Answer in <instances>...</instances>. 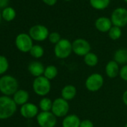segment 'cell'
Segmentation results:
<instances>
[{"label":"cell","instance_id":"obj_22","mask_svg":"<svg viewBox=\"0 0 127 127\" xmlns=\"http://www.w3.org/2000/svg\"><path fill=\"white\" fill-rule=\"evenodd\" d=\"M58 73V70L55 65H49L46 67H45L43 76H45L46 79L51 81L56 78Z\"/></svg>","mask_w":127,"mask_h":127},{"label":"cell","instance_id":"obj_1","mask_svg":"<svg viewBox=\"0 0 127 127\" xmlns=\"http://www.w3.org/2000/svg\"><path fill=\"white\" fill-rule=\"evenodd\" d=\"M17 111V104L8 96H0V120L11 117Z\"/></svg>","mask_w":127,"mask_h":127},{"label":"cell","instance_id":"obj_3","mask_svg":"<svg viewBox=\"0 0 127 127\" xmlns=\"http://www.w3.org/2000/svg\"><path fill=\"white\" fill-rule=\"evenodd\" d=\"M73 52L72 43L65 38H62L54 47L55 55L59 59H65Z\"/></svg>","mask_w":127,"mask_h":127},{"label":"cell","instance_id":"obj_36","mask_svg":"<svg viewBox=\"0 0 127 127\" xmlns=\"http://www.w3.org/2000/svg\"><path fill=\"white\" fill-rule=\"evenodd\" d=\"M124 127H127V123H126V125H125V126H124Z\"/></svg>","mask_w":127,"mask_h":127},{"label":"cell","instance_id":"obj_13","mask_svg":"<svg viewBox=\"0 0 127 127\" xmlns=\"http://www.w3.org/2000/svg\"><path fill=\"white\" fill-rule=\"evenodd\" d=\"M94 26L96 30L102 33L108 32V31L113 26L111 19L106 17H101L97 18L95 21Z\"/></svg>","mask_w":127,"mask_h":127},{"label":"cell","instance_id":"obj_30","mask_svg":"<svg viewBox=\"0 0 127 127\" xmlns=\"http://www.w3.org/2000/svg\"><path fill=\"white\" fill-rule=\"evenodd\" d=\"M80 127H94V123L88 119H85L81 120Z\"/></svg>","mask_w":127,"mask_h":127},{"label":"cell","instance_id":"obj_15","mask_svg":"<svg viewBox=\"0 0 127 127\" xmlns=\"http://www.w3.org/2000/svg\"><path fill=\"white\" fill-rule=\"evenodd\" d=\"M28 70L31 75H32L33 76L37 78V77L43 76L45 67L41 62L34 61L31 62L29 64Z\"/></svg>","mask_w":127,"mask_h":127},{"label":"cell","instance_id":"obj_6","mask_svg":"<svg viewBox=\"0 0 127 127\" xmlns=\"http://www.w3.org/2000/svg\"><path fill=\"white\" fill-rule=\"evenodd\" d=\"M104 84V79L100 73H94L88 76L85 80V86L90 92H96L99 91Z\"/></svg>","mask_w":127,"mask_h":127},{"label":"cell","instance_id":"obj_16","mask_svg":"<svg viewBox=\"0 0 127 127\" xmlns=\"http://www.w3.org/2000/svg\"><path fill=\"white\" fill-rule=\"evenodd\" d=\"M77 94L76 88L73 85H66L64 86L61 91V98L67 101H70L73 99Z\"/></svg>","mask_w":127,"mask_h":127},{"label":"cell","instance_id":"obj_24","mask_svg":"<svg viewBox=\"0 0 127 127\" xmlns=\"http://www.w3.org/2000/svg\"><path fill=\"white\" fill-rule=\"evenodd\" d=\"M16 17V11L11 7H7L4 8L2 13V17L8 22L12 21Z\"/></svg>","mask_w":127,"mask_h":127},{"label":"cell","instance_id":"obj_34","mask_svg":"<svg viewBox=\"0 0 127 127\" xmlns=\"http://www.w3.org/2000/svg\"><path fill=\"white\" fill-rule=\"evenodd\" d=\"M1 20H2V14L0 13V23H1Z\"/></svg>","mask_w":127,"mask_h":127},{"label":"cell","instance_id":"obj_17","mask_svg":"<svg viewBox=\"0 0 127 127\" xmlns=\"http://www.w3.org/2000/svg\"><path fill=\"white\" fill-rule=\"evenodd\" d=\"M81 120L75 114H67L62 120V127H80Z\"/></svg>","mask_w":127,"mask_h":127},{"label":"cell","instance_id":"obj_7","mask_svg":"<svg viewBox=\"0 0 127 127\" xmlns=\"http://www.w3.org/2000/svg\"><path fill=\"white\" fill-rule=\"evenodd\" d=\"M112 25L119 28H123L127 25V9L123 7L115 8L111 15Z\"/></svg>","mask_w":127,"mask_h":127},{"label":"cell","instance_id":"obj_37","mask_svg":"<svg viewBox=\"0 0 127 127\" xmlns=\"http://www.w3.org/2000/svg\"><path fill=\"white\" fill-rule=\"evenodd\" d=\"M124 2H125L126 3H127V0H124Z\"/></svg>","mask_w":127,"mask_h":127},{"label":"cell","instance_id":"obj_4","mask_svg":"<svg viewBox=\"0 0 127 127\" xmlns=\"http://www.w3.org/2000/svg\"><path fill=\"white\" fill-rule=\"evenodd\" d=\"M32 87L34 93L37 95L40 96H45L50 92L51 82L48 79L42 76L34 79Z\"/></svg>","mask_w":127,"mask_h":127},{"label":"cell","instance_id":"obj_12","mask_svg":"<svg viewBox=\"0 0 127 127\" xmlns=\"http://www.w3.org/2000/svg\"><path fill=\"white\" fill-rule=\"evenodd\" d=\"M20 114L23 117L26 119L34 118V117H37L39 114L38 107L33 103L27 102L25 105H22L20 108Z\"/></svg>","mask_w":127,"mask_h":127},{"label":"cell","instance_id":"obj_2","mask_svg":"<svg viewBox=\"0 0 127 127\" xmlns=\"http://www.w3.org/2000/svg\"><path fill=\"white\" fill-rule=\"evenodd\" d=\"M18 82L11 76L6 75L0 78V91L5 96L14 95L18 91Z\"/></svg>","mask_w":127,"mask_h":127},{"label":"cell","instance_id":"obj_27","mask_svg":"<svg viewBox=\"0 0 127 127\" xmlns=\"http://www.w3.org/2000/svg\"><path fill=\"white\" fill-rule=\"evenodd\" d=\"M9 67V63L8 59L3 56V55H0V75H2L5 73Z\"/></svg>","mask_w":127,"mask_h":127},{"label":"cell","instance_id":"obj_33","mask_svg":"<svg viewBox=\"0 0 127 127\" xmlns=\"http://www.w3.org/2000/svg\"><path fill=\"white\" fill-rule=\"evenodd\" d=\"M122 99H123V102L124 105L127 106V90H126L123 92V96H122Z\"/></svg>","mask_w":127,"mask_h":127},{"label":"cell","instance_id":"obj_23","mask_svg":"<svg viewBox=\"0 0 127 127\" xmlns=\"http://www.w3.org/2000/svg\"><path fill=\"white\" fill-rule=\"evenodd\" d=\"M52 102L49 98L43 97L39 102V108L41 111H51L52 107Z\"/></svg>","mask_w":127,"mask_h":127},{"label":"cell","instance_id":"obj_26","mask_svg":"<svg viewBox=\"0 0 127 127\" xmlns=\"http://www.w3.org/2000/svg\"><path fill=\"white\" fill-rule=\"evenodd\" d=\"M30 55L34 58H40L44 55V49L40 45H34L29 52Z\"/></svg>","mask_w":127,"mask_h":127},{"label":"cell","instance_id":"obj_9","mask_svg":"<svg viewBox=\"0 0 127 127\" xmlns=\"http://www.w3.org/2000/svg\"><path fill=\"white\" fill-rule=\"evenodd\" d=\"M15 44L17 48L22 52H30L33 45V40L29 34L26 33H21L18 34L15 40Z\"/></svg>","mask_w":127,"mask_h":127},{"label":"cell","instance_id":"obj_5","mask_svg":"<svg viewBox=\"0 0 127 127\" xmlns=\"http://www.w3.org/2000/svg\"><path fill=\"white\" fill-rule=\"evenodd\" d=\"M70 110L68 101L61 97L56 98L52 102L51 111L56 117H64L67 115Z\"/></svg>","mask_w":127,"mask_h":127},{"label":"cell","instance_id":"obj_32","mask_svg":"<svg viewBox=\"0 0 127 127\" xmlns=\"http://www.w3.org/2000/svg\"><path fill=\"white\" fill-rule=\"evenodd\" d=\"M9 0H0V8H5L8 5Z\"/></svg>","mask_w":127,"mask_h":127},{"label":"cell","instance_id":"obj_21","mask_svg":"<svg viewBox=\"0 0 127 127\" xmlns=\"http://www.w3.org/2000/svg\"><path fill=\"white\" fill-rule=\"evenodd\" d=\"M99 62V58L94 52H90L85 56H84V63L88 66L91 67H94L97 65Z\"/></svg>","mask_w":127,"mask_h":127},{"label":"cell","instance_id":"obj_31","mask_svg":"<svg viewBox=\"0 0 127 127\" xmlns=\"http://www.w3.org/2000/svg\"><path fill=\"white\" fill-rule=\"evenodd\" d=\"M58 0H43V2L49 6H53L57 3Z\"/></svg>","mask_w":127,"mask_h":127},{"label":"cell","instance_id":"obj_19","mask_svg":"<svg viewBox=\"0 0 127 127\" xmlns=\"http://www.w3.org/2000/svg\"><path fill=\"white\" fill-rule=\"evenodd\" d=\"M114 61L119 65L127 64V49L121 48L116 50L114 54Z\"/></svg>","mask_w":127,"mask_h":127},{"label":"cell","instance_id":"obj_18","mask_svg":"<svg viewBox=\"0 0 127 127\" xmlns=\"http://www.w3.org/2000/svg\"><path fill=\"white\" fill-rule=\"evenodd\" d=\"M13 96V99L15 103L20 105H23L27 103L29 99V94L25 90H18Z\"/></svg>","mask_w":127,"mask_h":127},{"label":"cell","instance_id":"obj_25","mask_svg":"<svg viewBox=\"0 0 127 127\" xmlns=\"http://www.w3.org/2000/svg\"><path fill=\"white\" fill-rule=\"evenodd\" d=\"M108 37L112 40H117L120 38L122 35V30L121 28H119L117 26H113L111 29L108 32Z\"/></svg>","mask_w":127,"mask_h":127},{"label":"cell","instance_id":"obj_28","mask_svg":"<svg viewBox=\"0 0 127 127\" xmlns=\"http://www.w3.org/2000/svg\"><path fill=\"white\" fill-rule=\"evenodd\" d=\"M49 42L52 44H57L62 38L61 37V34L57 32H52L51 33H49V37H48Z\"/></svg>","mask_w":127,"mask_h":127},{"label":"cell","instance_id":"obj_10","mask_svg":"<svg viewBox=\"0 0 127 127\" xmlns=\"http://www.w3.org/2000/svg\"><path fill=\"white\" fill-rule=\"evenodd\" d=\"M37 122L40 127H55L57 117L52 111H41L37 116Z\"/></svg>","mask_w":127,"mask_h":127},{"label":"cell","instance_id":"obj_20","mask_svg":"<svg viewBox=\"0 0 127 127\" xmlns=\"http://www.w3.org/2000/svg\"><path fill=\"white\" fill-rule=\"evenodd\" d=\"M91 6L97 11L106 9L111 2V0H89Z\"/></svg>","mask_w":127,"mask_h":127},{"label":"cell","instance_id":"obj_8","mask_svg":"<svg viewBox=\"0 0 127 127\" xmlns=\"http://www.w3.org/2000/svg\"><path fill=\"white\" fill-rule=\"evenodd\" d=\"M73 52L80 57L85 56L91 52V46L90 43L84 38H77L72 43Z\"/></svg>","mask_w":127,"mask_h":127},{"label":"cell","instance_id":"obj_11","mask_svg":"<svg viewBox=\"0 0 127 127\" xmlns=\"http://www.w3.org/2000/svg\"><path fill=\"white\" fill-rule=\"evenodd\" d=\"M30 37L32 40L36 41H44L49 37V29L43 25H35L31 27L29 29Z\"/></svg>","mask_w":127,"mask_h":127},{"label":"cell","instance_id":"obj_14","mask_svg":"<svg viewBox=\"0 0 127 127\" xmlns=\"http://www.w3.org/2000/svg\"><path fill=\"white\" fill-rule=\"evenodd\" d=\"M120 65L114 60L109 61L105 65V72L106 76L110 79L116 78L120 73Z\"/></svg>","mask_w":127,"mask_h":127},{"label":"cell","instance_id":"obj_35","mask_svg":"<svg viewBox=\"0 0 127 127\" xmlns=\"http://www.w3.org/2000/svg\"><path fill=\"white\" fill-rule=\"evenodd\" d=\"M64 1H66V2H70V1H71V0H64Z\"/></svg>","mask_w":127,"mask_h":127},{"label":"cell","instance_id":"obj_29","mask_svg":"<svg viewBox=\"0 0 127 127\" xmlns=\"http://www.w3.org/2000/svg\"><path fill=\"white\" fill-rule=\"evenodd\" d=\"M119 76L121 79H123L125 82H127V64L123 65L120 68Z\"/></svg>","mask_w":127,"mask_h":127}]
</instances>
